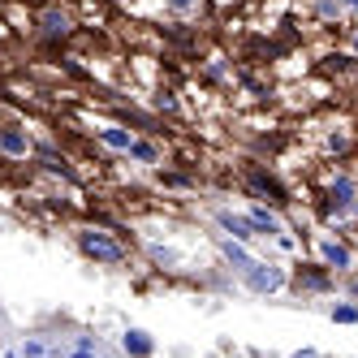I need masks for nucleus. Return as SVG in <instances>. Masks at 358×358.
<instances>
[{"label":"nucleus","mask_w":358,"mask_h":358,"mask_svg":"<svg viewBox=\"0 0 358 358\" xmlns=\"http://www.w3.org/2000/svg\"><path fill=\"white\" fill-rule=\"evenodd\" d=\"M78 250L87 255L91 264H99V268H121L125 259H130L125 242H121L117 234H108V229H95V224L78 229Z\"/></svg>","instance_id":"f257e3e1"},{"label":"nucleus","mask_w":358,"mask_h":358,"mask_svg":"<svg viewBox=\"0 0 358 358\" xmlns=\"http://www.w3.org/2000/svg\"><path fill=\"white\" fill-rule=\"evenodd\" d=\"M242 285L250 294H276V289L289 285V272L280 264H268V259H250V268L242 272Z\"/></svg>","instance_id":"f03ea898"},{"label":"nucleus","mask_w":358,"mask_h":358,"mask_svg":"<svg viewBox=\"0 0 358 358\" xmlns=\"http://www.w3.org/2000/svg\"><path fill=\"white\" fill-rule=\"evenodd\" d=\"M35 151V138L22 121H0V156L5 160H27Z\"/></svg>","instance_id":"7ed1b4c3"},{"label":"nucleus","mask_w":358,"mask_h":358,"mask_svg":"<svg viewBox=\"0 0 358 358\" xmlns=\"http://www.w3.org/2000/svg\"><path fill=\"white\" fill-rule=\"evenodd\" d=\"M315 250H320V264H324L328 272H350V268H354L350 246H345V242H337V238H328V234H320V238H315Z\"/></svg>","instance_id":"20e7f679"},{"label":"nucleus","mask_w":358,"mask_h":358,"mask_svg":"<svg viewBox=\"0 0 358 358\" xmlns=\"http://www.w3.org/2000/svg\"><path fill=\"white\" fill-rule=\"evenodd\" d=\"M246 186L255 190V194H264L272 208H280V203H289V190L280 186V177H272V173H264V169H246Z\"/></svg>","instance_id":"39448f33"},{"label":"nucleus","mask_w":358,"mask_h":358,"mask_svg":"<svg viewBox=\"0 0 358 358\" xmlns=\"http://www.w3.org/2000/svg\"><path fill=\"white\" fill-rule=\"evenodd\" d=\"M31 156L39 160V169H48L52 177H65V182H78V173H73V164L65 160V151H57L52 143H39V147L31 151Z\"/></svg>","instance_id":"423d86ee"},{"label":"nucleus","mask_w":358,"mask_h":358,"mask_svg":"<svg viewBox=\"0 0 358 358\" xmlns=\"http://www.w3.org/2000/svg\"><path fill=\"white\" fill-rule=\"evenodd\" d=\"M246 220H250V229H255V238H280V234H285L280 216H276L272 208H264V203H255V208L246 212Z\"/></svg>","instance_id":"0eeeda50"},{"label":"nucleus","mask_w":358,"mask_h":358,"mask_svg":"<svg viewBox=\"0 0 358 358\" xmlns=\"http://www.w3.org/2000/svg\"><path fill=\"white\" fill-rule=\"evenodd\" d=\"M39 31L57 43V39H65V35L73 31V17H69L65 9H57V5H52V9H43V13H39Z\"/></svg>","instance_id":"6e6552de"},{"label":"nucleus","mask_w":358,"mask_h":358,"mask_svg":"<svg viewBox=\"0 0 358 358\" xmlns=\"http://www.w3.org/2000/svg\"><path fill=\"white\" fill-rule=\"evenodd\" d=\"M216 224H220L234 242H255L250 220H246V216H238V212H229V208H216Z\"/></svg>","instance_id":"1a4fd4ad"},{"label":"nucleus","mask_w":358,"mask_h":358,"mask_svg":"<svg viewBox=\"0 0 358 358\" xmlns=\"http://www.w3.org/2000/svg\"><path fill=\"white\" fill-rule=\"evenodd\" d=\"M95 138L104 143L108 151H130V143H134V130H130V125H121V121H113V125H99V130H95Z\"/></svg>","instance_id":"9d476101"},{"label":"nucleus","mask_w":358,"mask_h":358,"mask_svg":"<svg viewBox=\"0 0 358 358\" xmlns=\"http://www.w3.org/2000/svg\"><path fill=\"white\" fill-rule=\"evenodd\" d=\"M121 350L130 358H151L156 354V341H151V332H143V328H125L121 332Z\"/></svg>","instance_id":"9b49d317"},{"label":"nucleus","mask_w":358,"mask_h":358,"mask_svg":"<svg viewBox=\"0 0 358 358\" xmlns=\"http://www.w3.org/2000/svg\"><path fill=\"white\" fill-rule=\"evenodd\" d=\"M220 255H224V264L234 268L238 276H242V272L250 268V259H255V255L246 250V242H234V238H224V242H220Z\"/></svg>","instance_id":"f8f14e48"},{"label":"nucleus","mask_w":358,"mask_h":358,"mask_svg":"<svg viewBox=\"0 0 358 358\" xmlns=\"http://www.w3.org/2000/svg\"><path fill=\"white\" fill-rule=\"evenodd\" d=\"M125 156H130L134 164H160V147L151 143V138H138V134H134V143H130V151H125Z\"/></svg>","instance_id":"ddd939ff"},{"label":"nucleus","mask_w":358,"mask_h":358,"mask_svg":"<svg viewBox=\"0 0 358 358\" xmlns=\"http://www.w3.org/2000/svg\"><path fill=\"white\" fill-rule=\"evenodd\" d=\"M328 285H332V276H328L324 264H315V268H298V289H328Z\"/></svg>","instance_id":"4468645a"},{"label":"nucleus","mask_w":358,"mask_h":358,"mask_svg":"<svg viewBox=\"0 0 358 358\" xmlns=\"http://www.w3.org/2000/svg\"><path fill=\"white\" fill-rule=\"evenodd\" d=\"M151 108H156V113H169V117H177V113H182V99H177V91H156Z\"/></svg>","instance_id":"2eb2a0df"},{"label":"nucleus","mask_w":358,"mask_h":358,"mask_svg":"<svg viewBox=\"0 0 358 358\" xmlns=\"http://www.w3.org/2000/svg\"><path fill=\"white\" fill-rule=\"evenodd\" d=\"M160 186H169V190H186V186H194V177H190V173H160Z\"/></svg>","instance_id":"dca6fc26"},{"label":"nucleus","mask_w":358,"mask_h":358,"mask_svg":"<svg viewBox=\"0 0 358 358\" xmlns=\"http://www.w3.org/2000/svg\"><path fill=\"white\" fill-rule=\"evenodd\" d=\"M332 324H358V306H354V302L332 306Z\"/></svg>","instance_id":"f3484780"},{"label":"nucleus","mask_w":358,"mask_h":358,"mask_svg":"<svg viewBox=\"0 0 358 358\" xmlns=\"http://www.w3.org/2000/svg\"><path fill=\"white\" fill-rule=\"evenodd\" d=\"M203 73H208L212 83H224V78H229V65H224L220 57H212V61H208V69H203Z\"/></svg>","instance_id":"a211bd4d"},{"label":"nucleus","mask_w":358,"mask_h":358,"mask_svg":"<svg viewBox=\"0 0 358 358\" xmlns=\"http://www.w3.org/2000/svg\"><path fill=\"white\" fill-rule=\"evenodd\" d=\"M164 5H169L173 13H190V9H199V0H164Z\"/></svg>","instance_id":"6ab92c4d"},{"label":"nucleus","mask_w":358,"mask_h":358,"mask_svg":"<svg viewBox=\"0 0 358 358\" xmlns=\"http://www.w3.org/2000/svg\"><path fill=\"white\" fill-rule=\"evenodd\" d=\"M341 13V0H320V17H337Z\"/></svg>","instance_id":"aec40b11"},{"label":"nucleus","mask_w":358,"mask_h":358,"mask_svg":"<svg viewBox=\"0 0 358 358\" xmlns=\"http://www.w3.org/2000/svg\"><path fill=\"white\" fill-rule=\"evenodd\" d=\"M22 354H27V358H43L48 345H43V341H27V350H22Z\"/></svg>","instance_id":"412c9836"},{"label":"nucleus","mask_w":358,"mask_h":358,"mask_svg":"<svg viewBox=\"0 0 358 358\" xmlns=\"http://www.w3.org/2000/svg\"><path fill=\"white\" fill-rule=\"evenodd\" d=\"M69 358H95V350H73Z\"/></svg>","instance_id":"4be33fe9"},{"label":"nucleus","mask_w":358,"mask_h":358,"mask_svg":"<svg viewBox=\"0 0 358 358\" xmlns=\"http://www.w3.org/2000/svg\"><path fill=\"white\" fill-rule=\"evenodd\" d=\"M294 358H315V350H298V354H294Z\"/></svg>","instance_id":"5701e85b"},{"label":"nucleus","mask_w":358,"mask_h":358,"mask_svg":"<svg viewBox=\"0 0 358 358\" xmlns=\"http://www.w3.org/2000/svg\"><path fill=\"white\" fill-rule=\"evenodd\" d=\"M350 48H354V61H358V31H354V39H350Z\"/></svg>","instance_id":"b1692460"},{"label":"nucleus","mask_w":358,"mask_h":358,"mask_svg":"<svg viewBox=\"0 0 358 358\" xmlns=\"http://www.w3.org/2000/svg\"><path fill=\"white\" fill-rule=\"evenodd\" d=\"M341 9H358V0H341Z\"/></svg>","instance_id":"393cba45"},{"label":"nucleus","mask_w":358,"mask_h":358,"mask_svg":"<svg viewBox=\"0 0 358 358\" xmlns=\"http://www.w3.org/2000/svg\"><path fill=\"white\" fill-rule=\"evenodd\" d=\"M5 358H22V354H13V350H9V354H5Z\"/></svg>","instance_id":"a878e982"},{"label":"nucleus","mask_w":358,"mask_h":358,"mask_svg":"<svg viewBox=\"0 0 358 358\" xmlns=\"http://www.w3.org/2000/svg\"><path fill=\"white\" fill-rule=\"evenodd\" d=\"M354 294H358V280H354Z\"/></svg>","instance_id":"bb28decb"}]
</instances>
